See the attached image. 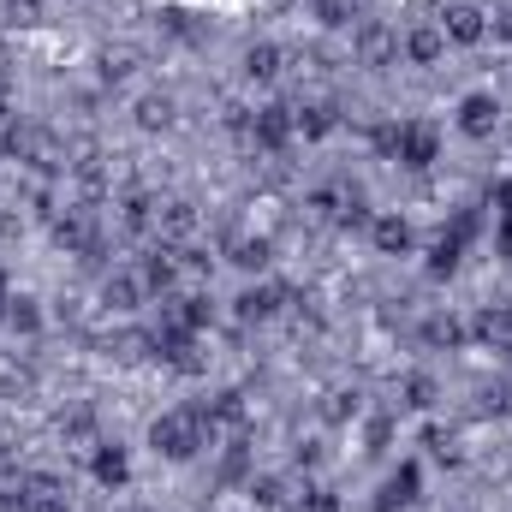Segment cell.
Instances as JSON below:
<instances>
[{
	"label": "cell",
	"mask_w": 512,
	"mask_h": 512,
	"mask_svg": "<svg viewBox=\"0 0 512 512\" xmlns=\"http://www.w3.org/2000/svg\"><path fill=\"white\" fill-rule=\"evenodd\" d=\"M209 441H215V435H209V423H203V405H179V411H161V417L149 423V447H155V459H167V465L197 459Z\"/></svg>",
	"instance_id": "1"
},
{
	"label": "cell",
	"mask_w": 512,
	"mask_h": 512,
	"mask_svg": "<svg viewBox=\"0 0 512 512\" xmlns=\"http://www.w3.org/2000/svg\"><path fill=\"white\" fill-rule=\"evenodd\" d=\"M376 149H382L387 161H399V167L423 173V167H435L441 137H435V126H429V120H393V126L376 131Z\"/></svg>",
	"instance_id": "2"
},
{
	"label": "cell",
	"mask_w": 512,
	"mask_h": 512,
	"mask_svg": "<svg viewBox=\"0 0 512 512\" xmlns=\"http://www.w3.org/2000/svg\"><path fill=\"white\" fill-rule=\"evenodd\" d=\"M0 149H6L12 161H30L36 173H66V167H72V161H66V143H60L48 126H18V120H6Z\"/></svg>",
	"instance_id": "3"
},
{
	"label": "cell",
	"mask_w": 512,
	"mask_h": 512,
	"mask_svg": "<svg viewBox=\"0 0 512 512\" xmlns=\"http://www.w3.org/2000/svg\"><path fill=\"white\" fill-rule=\"evenodd\" d=\"M54 245L72 256H96L102 251V221H96V203H72L66 215H54Z\"/></svg>",
	"instance_id": "4"
},
{
	"label": "cell",
	"mask_w": 512,
	"mask_h": 512,
	"mask_svg": "<svg viewBox=\"0 0 512 512\" xmlns=\"http://www.w3.org/2000/svg\"><path fill=\"white\" fill-rule=\"evenodd\" d=\"M292 131H298V120H292V108L286 102H268V108H256L251 114V149H262V155H280L286 143H292Z\"/></svg>",
	"instance_id": "5"
},
{
	"label": "cell",
	"mask_w": 512,
	"mask_h": 512,
	"mask_svg": "<svg viewBox=\"0 0 512 512\" xmlns=\"http://www.w3.org/2000/svg\"><path fill=\"white\" fill-rule=\"evenodd\" d=\"M18 512H72V489L48 471L18 477Z\"/></svg>",
	"instance_id": "6"
},
{
	"label": "cell",
	"mask_w": 512,
	"mask_h": 512,
	"mask_svg": "<svg viewBox=\"0 0 512 512\" xmlns=\"http://www.w3.org/2000/svg\"><path fill=\"white\" fill-rule=\"evenodd\" d=\"M417 495H423V465H417V459H399V471L376 489V507L370 512H405Z\"/></svg>",
	"instance_id": "7"
},
{
	"label": "cell",
	"mask_w": 512,
	"mask_h": 512,
	"mask_svg": "<svg viewBox=\"0 0 512 512\" xmlns=\"http://www.w3.org/2000/svg\"><path fill=\"white\" fill-rule=\"evenodd\" d=\"M441 36H447V42H459V48H477V42L489 36V12H483V6H471V0H453V6L441 12Z\"/></svg>",
	"instance_id": "8"
},
{
	"label": "cell",
	"mask_w": 512,
	"mask_h": 512,
	"mask_svg": "<svg viewBox=\"0 0 512 512\" xmlns=\"http://www.w3.org/2000/svg\"><path fill=\"white\" fill-rule=\"evenodd\" d=\"M352 54H358V66H393L399 60V30H387V24H358V36H352Z\"/></svg>",
	"instance_id": "9"
},
{
	"label": "cell",
	"mask_w": 512,
	"mask_h": 512,
	"mask_svg": "<svg viewBox=\"0 0 512 512\" xmlns=\"http://www.w3.org/2000/svg\"><path fill=\"white\" fill-rule=\"evenodd\" d=\"M155 233H161V245H185L191 233H197V203H185V197H173V203H161L155 209Z\"/></svg>",
	"instance_id": "10"
},
{
	"label": "cell",
	"mask_w": 512,
	"mask_h": 512,
	"mask_svg": "<svg viewBox=\"0 0 512 512\" xmlns=\"http://www.w3.org/2000/svg\"><path fill=\"white\" fill-rule=\"evenodd\" d=\"M90 477H96L102 489H126L131 483V453L120 447V441H102L96 459H90Z\"/></svg>",
	"instance_id": "11"
},
{
	"label": "cell",
	"mask_w": 512,
	"mask_h": 512,
	"mask_svg": "<svg viewBox=\"0 0 512 512\" xmlns=\"http://www.w3.org/2000/svg\"><path fill=\"white\" fill-rule=\"evenodd\" d=\"M143 298H149V292H143L137 268H120V274H108V280H102V304H108L114 316H131V310H137Z\"/></svg>",
	"instance_id": "12"
},
{
	"label": "cell",
	"mask_w": 512,
	"mask_h": 512,
	"mask_svg": "<svg viewBox=\"0 0 512 512\" xmlns=\"http://www.w3.org/2000/svg\"><path fill=\"white\" fill-rule=\"evenodd\" d=\"M137 280H143V292H173V280H179V251H173V245L149 251L137 262Z\"/></svg>",
	"instance_id": "13"
},
{
	"label": "cell",
	"mask_w": 512,
	"mask_h": 512,
	"mask_svg": "<svg viewBox=\"0 0 512 512\" xmlns=\"http://www.w3.org/2000/svg\"><path fill=\"white\" fill-rule=\"evenodd\" d=\"M495 126H501V102L495 96H465L459 102V131L465 137H495Z\"/></svg>",
	"instance_id": "14"
},
{
	"label": "cell",
	"mask_w": 512,
	"mask_h": 512,
	"mask_svg": "<svg viewBox=\"0 0 512 512\" xmlns=\"http://www.w3.org/2000/svg\"><path fill=\"white\" fill-rule=\"evenodd\" d=\"M167 322H179L185 334H203V328L215 322V304H209V292H185V298H173V304H167Z\"/></svg>",
	"instance_id": "15"
},
{
	"label": "cell",
	"mask_w": 512,
	"mask_h": 512,
	"mask_svg": "<svg viewBox=\"0 0 512 512\" xmlns=\"http://www.w3.org/2000/svg\"><path fill=\"white\" fill-rule=\"evenodd\" d=\"M370 245L382 256H405L411 251V221H405V215H376V221H370Z\"/></svg>",
	"instance_id": "16"
},
{
	"label": "cell",
	"mask_w": 512,
	"mask_h": 512,
	"mask_svg": "<svg viewBox=\"0 0 512 512\" xmlns=\"http://www.w3.org/2000/svg\"><path fill=\"white\" fill-rule=\"evenodd\" d=\"M280 304H286V292H280V286H245V292L233 298L239 322H268V316H274Z\"/></svg>",
	"instance_id": "17"
},
{
	"label": "cell",
	"mask_w": 512,
	"mask_h": 512,
	"mask_svg": "<svg viewBox=\"0 0 512 512\" xmlns=\"http://www.w3.org/2000/svg\"><path fill=\"white\" fill-rule=\"evenodd\" d=\"M447 54V36H441V24H417L411 36H405V60L411 66H435Z\"/></svg>",
	"instance_id": "18"
},
{
	"label": "cell",
	"mask_w": 512,
	"mask_h": 512,
	"mask_svg": "<svg viewBox=\"0 0 512 512\" xmlns=\"http://www.w3.org/2000/svg\"><path fill=\"white\" fill-rule=\"evenodd\" d=\"M292 120H298V131L316 143V137H334V126H340V108H334V102H310V108H292Z\"/></svg>",
	"instance_id": "19"
},
{
	"label": "cell",
	"mask_w": 512,
	"mask_h": 512,
	"mask_svg": "<svg viewBox=\"0 0 512 512\" xmlns=\"http://www.w3.org/2000/svg\"><path fill=\"white\" fill-rule=\"evenodd\" d=\"M280 60H286V54H280L274 42H251V48H245V78H251V84L280 78Z\"/></svg>",
	"instance_id": "20"
},
{
	"label": "cell",
	"mask_w": 512,
	"mask_h": 512,
	"mask_svg": "<svg viewBox=\"0 0 512 512\" xmlns=\"http://www.w3.org/2000/svg\"><path fill=\"white\" fill-rule=\"evenodd\" d=\"M155 209H161L155 197H143V191H131L126 203H120V227H126V233H155Z\"/></svg>",
	"instance_id": "21"
},
{
	"label": "cell",
	"mask_w": 512,
	"mask_h": 512,
	"mask_svg": "<svg viewBox=\"0 0 512 512\" xmlns=\"http://www.w3.org/2000/svg\"><path fill=\"white\" fill-rule=\"evenodd\" d=\"M227 262H239L245 274H256V268L274 262V245L268 239H227Z\"/></svg>",
	"instance_id": "22"
},
{
	"label": "cell",
	"mask_w": 512,
	"mask_h": 512,
	"mask_svg": "<svg viewBox=\"0 0 512 512\" xmlns=\"http://www.w3.org/2000/svg\"><path fill=\"white\" fill-rule=\"evenodd\" d=\"M423 340H429L435 352H453V346H465V322H459V316H429V322H423Z\"/></svg>",
	"instance_id": "23"
},
{
	"label": "cell",
	"mask_w": 512,
	"mask_h": 512,
	"mask_svg": "<svg viewBox=\"0 0 512 512\" xmlns=\"http://www.w3.org/2000/svg\"><path fill=\"white\" fill-rule=\"evenodd\" d=\"M471 334H477V340H489V346H501V352H507V346H512V310H483V316H477V322H471Z\"/></svg>",
	"instance_id": "24"
},
{
	"label": "cell",
	"mask_w": 512,
	"mask_h": 512,
	"mask_svg": "<svg viewBox=\"0 0 512 512\" xmlns=\"http://www.w3.org/2000/svg\"><path fill=\"white\" fill-rule=\"evenodd\" d=\"M6 328H12V334H36V328H42V304L24 298V292H12V304H6Z\"/></svg>",
	"instance_id": "25"
},
{
	"label": "cell",
	"mask_w": 512,
	"mask_h": 512,
	"mask_svg": "<svg viewBox=\"0 0 512 512\" xmlns=\"http://www.w3.org/2000/svg\"><path fill=\"white\" fill-rule=\"evenodd\" d=\"M459 256H465V245H459L453 233H441V239L429 245V274H435V280H447V274H459Z\"/></svg>",
	"instance_id": "26"
},
{
	"label": "cell",
	"mask_w": 512,
	"mask_h": 512,
	"mask_svg": "<svg viewBox=\"0 0 512 512\" xmlns=\"http://www.w3.org/2000/svg\"><path fill=\"white\" fill-rule=\"evenodd\" d=\"M173 114H179L173 96H143V102H137V126L143 131H167L173 126Z\"/></svg>",
	"instance_id": "27"
},
{
	"label": "cell",
	"mask_w": 512,
	"mask_h": 512,
	"mask_svg": "<svg viewBox=\"0 0 512 512\" xmlns=\"http://www.w3.org/2000/svg\"><path fill=\"white\" fill-rule=\"evenodd\" d=\"M358 411H364V399H358L352 387H334V393L322 399V417H328V423H352Z\"/></svg>",
	"instance_id": "28"
},
{
	"label": "cell",
	"mask_w": 512,
	"mask_h": 512,
	"mask_svg": "<svg viewBox=\"0 0 512 512\" xmlns=\"http://www.w3.org/2000/svg\"><path fill=\"white\" fill-rule=\"evenodd\" d=\"M435 405V376H405V411H429Z\"/></svg>",
	"instance_id": "29"
},
{
	"label": "cell",
	"mask_w": 512,
	"mask_h": 512,
	"mask_svg": "<svg viewBox=\"0 0 512 512\" xmlns=\"http://www.w3.org/2000/svg\"><path fill=\"white\" fill-rule=\"evenodd\" d=\"M316 18H322L328 30H346V24L358 18V0H316Z\"/></svg>",
	"instance_id": "30"
},
{
	"label": "cell",
	"mask_w": 512,
	"mask_h": 512,
	"mask_svg": "<svg viewBox=\"0 0 512 512\" xmlns=\"http://www.w3.org/2000/svg\"><path fill=\"white\" fill-rule=\"evenodd\" d=\"M251 501L256 507H286V483H280V477H251Z\"/></svg>",
	"instance_id": "31"
},
{
	"label": "cell",
	"mask_w": 512,
	"mask_h": 512,
	"mask_svg": "<svg viewBox=\"0 0 512 512\" xmlns=\"http://www.w3.org/2000/svg\"><path fill=\"white\" fill-rule=\"evenodd\" d=\"M393 447V417H370V429H364V453H387Z\"/></svg>",
	"instance_id": "32"
},
{
	"label": "cell",
	"mask_w": 512,
	"mask_h": 512,
	"mask_svg": "<svg viewBox=\"0 0 512 512\" xmlns=\"http://www.w3.org/2000/svg\"><path fill=\"white\" fill-rule=\"evenodd\" d=\"M102 72H108V78H131V72H137V54H131V48H108V54H102Z\"/></svg>",
	"instance_id": "33"
},
{
	"label": "cell",
	"mask_w": 512,
	"mask_h": 512,
	"mask_svg": "<svg viewBox=\"0 0 512 512\" xmlns=\"http://www.w3.org/2000/svg\"><path fill=\"white\" fill-rule=\"evenodd\" d=\"M42 18V0H6V24H36Z\"/></svg>",
	"instance_id": "34"
},
{
	"label": "cell",
	"mask_w": 512,
	"mask_h": 512,
	"mask_svg": "<svg viewBox=\"0 0 512 512\" xmlns=\"http://www.w3.org/2000/svg\"><path fill=\"white\" fill-rule=\"evenodd\" d=\"M304 512H340V495L334 489H304Z\"/></svg>",
	"instance_id": "35"
},
{
	"label": "cell",
	"mask_w": 512,
	"mask_h": 512,
	"mask_svg": "<svg viewBox=\"0 0 512 512\" xmlns=\"http://www.w3.org/2000/svg\"><path fill=\"white\" fill-rule=\"evenodd\" d=\"M495 256L512 262V215H501V239H495Z\"/></svg>",
	"instance_id": "36"
},
{
	"label": "cell",
	"mask_w": 512,
	"mask_h": 512,
	"mask_svg": "<svg viewBox=\"0 0 512 512\" xmlns=\"http://www.w3.org/2000/svg\"><path fill=\"white\" fill-rule=\"evenodd\" d=\"M495 215H512V179H495Z\"/></svg>",
	"instance_id": "37"
},
{
	"label": "cell",
	"mask_w": 512,
	"mask_h": 512,
	"mask_svg": "<svg viewBox=\"0 0 512 512\" xmlns=\"http://www.w3.org/2000/svg\"><path fill=\"white\" fill-rule=\"evenodd\" d=\"M6 108H12V66L0 60V114H6Z\"/></svg>",
	"instance_id": "38"
},
{
	"label": "cell",
	"mask_w": 512,
	"mask_h": 512,
	"mask_svg": "<svg viewBox=\"0 0 512 512\" xmlns=\"http://www.w3.org/2000/svg\"><path fill=\"white\" fill-rule=\"evenodd\" d=\"M6 304H12V280L0 274V322H6Z\"/></svg>",
	"instance_id": "39"
},
{
	"label": "cell",
	"mask_w": 512,
	"mask_h": 512,
	"mask_svg": "<svg viewBox=\"0 0 512 512\" xmlns=\"http://www.w3.org/2000/svg\"><path fill=\"white\" fill-rule=\"evenodd\" d=\"M495 30H501V36L512 42V12H501V18H495Z\"/></svg>",
	"instance_id": "40"
}]
</instances>
